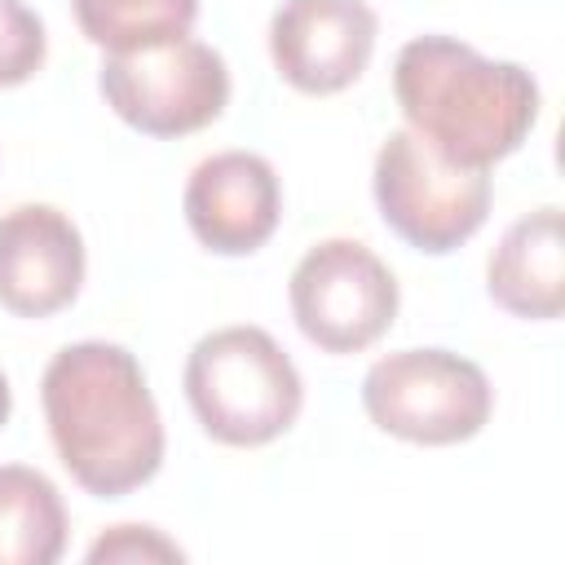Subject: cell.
Segmentation results:
<instances>
[{"label":"cell","mask_w":565,"mask_h":565,"mask_svg":"<svg viewBox=\"0 0 565 565\" xmlns=\"http://www.w3.org/2000/svg\"><path fill=\"white\" fill-rule=\"evenodd\" d=\"M49 53L44 22L22 0H0V88L26 84Z\"/></svg>","instance_id":"14"},{"label":"cell","mask_w":565,"mask_h":565,"mask_svg":"<svg viewBox=\"0 0 565 565\" xmlns=\"http://www.w3.org/2000/svg\"><path fill=\"white\" fill-rule=\"evenodd\" d=\"M84 287V238L53 203H18L0 216V305L18 318H53Z\"/></svg>","instance_id":"10"},{"label":"cell","mask_w":565,"mask_h":565,"mask_svg":"<svg viewBox=\"0 0 565 565\" xmlns=\"http://www.w3.org/2000/svg\"><path fill=\"white\" fill-rule=\"evenodd\" d=\"M490 300L525 322H552L565 309V234L561 207L543 203L516 216L486 260Z\"/></svg>","instance_id":"11"},{"label":"cell","mask_w":565,"mask_h":565,"mask_svg":"<svg viewBox=\"0 0 565 565\" xmlns=\"http://www.w3.org/2000/svg\"><path fill=\"white\" fill-rule=\"evenodd\" d=\"M287 300L313 349L362 353L397 318V278L366 243L322 238L296 260Z\"/></svg>","instance_id":"7"},{"label":"cell","mask_w":565,"mask_h":565,"mask_svg":"<svg viewBox=\"0 0 565 565\" xmlns=\"http://www.w3.org/2000/svg\"><path fill=\"white\" fill-rule=\"evenodd\" d=\"M181 384L199 428L221 446H269L305 406V384L287 349L247 322L199 335Z\"/></svg>","instance_id":"3"},{"label":"cell","mask_w":565,"mask_h":565,"mask_svg":"<svg viewBox=\"0 0 565 565\" xmlns=\"http://www.w3.org/2000/svg\"><path fill=\"white\" fill-rule=\"evenodd\" d=\"M71 4L88 44L106 53L190 35L199 18V0H71Z\"/></svg>","instance_id":"13"},{"label":"cell","mask_w":565,"mask_h":565,"mask_svg":"<svg viewBox=\"0 0 565 565\" xmlns=\"http://www.w3.org/2000/svg\"><path fill=\"white\" fill-rule=\"evenodd\" d=\"M9 411H13V388H9V380H4V371H0V428H4Z\"/></svg>","instance_id":"16"},{"label":"cell","mask_w":565,"mask_h":565,"mask_svg":"<svg viewBox=\"0 0 565 565\" xmlns=\"http://www.w3.org/2000/svg\"><path fill=\"white\" fill-rule=\"evenodd\" d=\"M393 97L406 128L459 168H490L539 124V84L521 62L481 57L455 35H415L397 49Z\"/></svg>","instance_id":"2"},{"label":"cell","mask_w":565,"mask_h":565,"mask_svg":"<svg viewBox=\"0 0 565 565\" xmlns=\"http://www.w3.org/2000/svg\"><path fill=\"white\" fill-rule=\"evenodd\" d=\"M375 35L380 18L366 0H282L269 18V57L296 93L331 97L362 79Z\"/></svg>","instance_id":"8"},{"label":"cell","mask_w":565,"mask_h":565,"mask_svg":"<svg viewBox=\"0 0 565 565\" xmlns=\"http://www.w3.org/2000/svg\"><path fill=\"white\" fill-rule=\"evenodd\" d=\"M366 419L415 446H455L490 424L494 388L472 358L450 349H397L362 375Z\"/></svg>","instance_id":"5"},{"label":"cell","mask_w":565,"mask_h":565,"mask_svg":"<svg viewBox=\"0 0 565 565\" xmlns=\"http://www.w3.org/2000/svg\"><path fill=\"white\" fill-rule=\"evenodd\" d=\"M40 406L71 481L124 499L163 463V419L141 362L110 340H79L49 358Z\"/></svg>","instance_id":"1"},{"label":"cell","mask_w":565,"mask_h":565,"mask_svg":"<svg viewBox=\"0 0 565 565\" xmlns=\"http://www.w3.org/2000/svg\"><path fill=\"white\" fill-rule=\"evenodd\" d=\"M97 88L106 106L141 137H190L216 124L230 106L225 57L194 35L106 53Z\"/></svg>","instance_id":"6"},{"label":"cell","mask_w":565,"mask_h":565,"mask_svg":"<svg viewBox=\"0 0 565 565\" xmlns=\"http://www.w3.org/2000/svg\"><path fill=\"white\" fill-rule=\"evenodd\" d=\"M66 547L57 486L26 463H0V565H53Z\"/></svg>","instance_id":"12"},{"label":"cell","mask_w":565,"mask_h":565,"mask_svg":"<svg viewBox=\"0 0 565 565\" xmlns=\"http://www.w3.org/2000/svg\"><path fill=\"white\" fill-rule=\"evenodd\" d=\"M190 234L216 256H252L260 252L282 216V185L265 154L221 150L207 154L181 194Z\"/></svg>","instance_id":"9"},{"label":"cell","mask_w":565,"mask_h":565,"mask_svg":"<svg viewBox=\"0 0 565 565\" xmlns=\"http://www.w3.org/2000/svg\"><path fill=\"white\" fill-rule=\"evenodd\" d=\"M380 221L415 252L446 256L468 243L490 216V168H459L419 132L384 137L371 172Z\"/></svg>","instance_id":"4"},{"label":"cell","mask_w":565,"mask_h":565,"mask_svg":"<svg viewBox=\"0 0 565 565\" xmlns=\"http://www.w3.org/2000/svg\"><path fill=\"white\" fill-rule=\"evenodd\" d=\"M88 561H185V552L154 525H110L93 547Z\"/></svg>","instance_id":"15"}]
</instances>
